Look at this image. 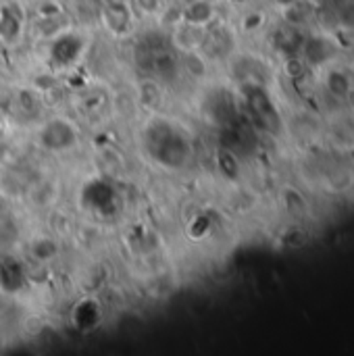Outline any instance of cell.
<instances>
[{
  "label": "cell",
  "mask_w": 354,
  "mask_h": 356,
  "mask_svg": "<svg viewBox=\"0 0 354 356\" xmlns=\"http://www.w3.org/2000/svg\"><path fill=\"white\" fill-rule=\"evenodd\" d=\"M136 4L142 13H148V15L159 13V8H161V0H136Z\"/></svg>",
  "instance_id": "10"
},
{
  "label": "cell",
  "mask_w": 354,
  "mask_h": 356,
  "mask_svg": "<svg viewBox=\"0 0 354 356\" xmlns=\"http://www.w3.org/2000/svg\"><path fill=\"white\" fill-rule=\"evenodd\" d=\"M303 52L307 56V60L313 65V67H319V65H325L330 58H332V46L325 38H319V35H313V38H307L303 42Z\"/></svg>",
  "instance_id": "6"
},
{
  "label": "cell",
  "mask_w": 354,
  "mask_h": 356,
  "mask_svg": "<svg viewBox=\"0 0 354 356\" xmlns=\"http://www.w3.org/2000/svg\"><path fill=\"white\" fill-rule=\"evenodd\" d=\"M83 48H86V42H83L81 35H77V33H63V35H58L52 42L50 58H54L58 67H67V65L75 63L81 56Z\"/></svg>",
  "instance_id": "2"
},
{
  "label": "cell",
  "mask_w": 354,
  "mask_h": 356,
  "mask_svg": "<svg viewBox=\"0 0 354 356\" xmlns=\"http://www.w3.org/2000/svg\"><path fill=\"white\" fill-rule=\"evenodd\" d=\"M81 198H83V204H88V209H92L94 213L104 215V217H108L115 211V207H117L113 188L102 184V181H98V179L83 188Z\"/></svg>",
  "instance_id": "1"
},
{
  "label": "cell",
  "mask_w": 354,
  "mask_h": 356,
  "mask_svg": "<svg viewBox=\"0 0 354 356\" xmlns=\"http://www.w3.org/2000/svg\"><path fill=\"white\" fill-rule=\"evenodd\" d=\"M104 25L113 31V33H123L129 27L131 21V13L129 8L121 2V0H108L102 13Z\"/></svg>",
  "instance_id": "4"
},
{
  "label": "cell",
  "mask_w": 354,
  "mask_h": 356,
  "mask_svg": "<svg viewBox=\"0 0 354 356\" xmlns=\"http://www.w3.org/2000/svg\"><path fill=\"white\" fill-rule=\"evenodd\" d=\"M100 321H102V313H100V309H98V305L94 300H83L73 311V323L81 332L96 330L100 325Z\"/></svg>",
  "instance_id": "5"
},
{
  "label": "cell",
  "mask_w": 354,
  "mask_h": 356,
  "mask_svg": "<svg viewBox=\"0 0 354 356\" xmlns=\"http://www.w3.org/2000/svg\"><path fill=\"white\" fill-rule=\"evenodd\" d=\"M213 15H215V10H213L211 2H207V0H194L192 4H188L184 8V21L190 25H196V27L207 25L213 19Z\"/></svg>",
  "instance_id": "8"
},
{
  "label": "cell",
  "mask_w": 354,
  "mask_h": 356,
  "mask_svg": "<svg viewBox=\"0 0 354 356\" xmlns=\"http://www.w3.org/2000/svg\"><path fill=\"white\" fill-rule=\"evenodd\" d=\"M42 142L48 150H65L75 142V131L69 127V123L54 121V123H48L44 127Z\"/></svg>",
  "instance_id": "3"
},
{
  "label": "cell",
  "mask_w": 354,
  "mask_h": 356,
  "mask_svg": "<svg viewBox=\"0 0 354 356\" xmlns=\"http://www.w3.org/2000/svg\"><path fill=\"white\" fill-rule=\"evenodd\" d=\"M277 2H282V4H288V6H290V4H294V2H300V0H277Z\"/></svg>",
  "instance_id": "11"
},
{
  "label": "cell",
  "mask_w": 354,
  "mask_h": 356,
  "mask_svg": "<svg viewBox=\"0 0 354 356\" xmlns=\"http://www.w3.org/2000/svg\"><path fill=\"white\" fill-rule=\"evenodd\" d=\"M21 284H23L21 263H17L10 257H2L0 259V286L6 292H15L17 288H21Z\"/></svg>",
  "instance_id": "7"
},
{
  "label": "cell",
  "mask_w": 354,
  "mask_h": 356,
  "mask_svg": "<svg viewBox=\"0 0 354 356\" xmlns=\"http://www.w3.org/2000/svg\"><path fill=\"white\" fill-rule=\"evenodd\" d=\"M325 88H328V92H330L334 98H346V96L351 94L353 83H351V77H348L344 71L334 69V71H330V73H328Z\"/></svg>",
  "instance_id": "9"
}]
</instances>
